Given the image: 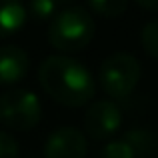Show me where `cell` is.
Here are the masks:
<instances>
[{"label":"cell","instance_id":"6da1fadb","mask_svg":"<svg viewBox=\"0 0 158 158\" xmlns=\"http://www.w3.org/2000/svg\"><path fill=\"white\" fill-rule=\"evenodd\" d=\"M38 82L54 102L78 108L92 100L96 92L90 70L70 56H48L38 66Z\"/></svg>","mask_w":158,"mask_h":158},{"label":"cell","instance_id":"4fadbf2b","mask_svg":"<svg viewBox=\"0 0 158 158\" xmlns=\"http://www.w3.org/2000/svg\"><path fill=\"white\" fill-rule=\"evenodd\" d=\"M140 42H142L144 52H146L148 56H152V58L158 60V18L150 20V22L142 28Z\"/></svg>","mask_w":158,"mask_h":158},{"label":"cell","instance_id":"5b68a950","mask_svg":"<svg viewBox=\"0 0 158 158\" xmlns=\"http://www.w3.org/2000/svg\"><path fill=\"white\" fill-rule=\"evenodd\" d=\"M122 126V112L114 100H98L84 112V132L94 140H108Z\"/></svg>","mask_w":158,"mask_h":158},{"label":"cell","instance_id":"8fae6325","mask_svg":"<svg viewBox=\"0 0 158 158\" xmlns=\"http://www.w3.org/2000/svg\"><path fill=\"white\" fill-rule=\"evenodd\" d=\"M88 6L102 18H118L128 8V0H88Z\"/></svg>","mask_w":158,"mask_h":158},{"label":"cell","instance_id":"30bf717a","mask_svg":"<svg viewBox=\"0 0 158 158\" xmlns=\"http://www.w3.org/2000/svg\"><path fill=\"white\" fill-rule=\"evenodd\" d=\"M124 138L132 144V148L136 150L138 156L150 154L156 146V136L150 130H146V128H132V130H128L124 134Z\"/></svg>","mask_w":158,"mask_h":158},{"label":"cell","instance_id":"3957f363","mask_svg":"<svg viewBox=\"0 0 158 158\" xmlns=\"http://www.w3.org/2000/svg\"><path fill=\"white\" fill-rule=\"evenodd\" d=\"M140 74V62L132 54L116 52L100 64L98 84L112 100H124L138 86Z\"/></svg>","mask_w":158,"mask_h":158},{"label":"cell","instance_id":"52a82bcc","mask_svg":"<svg viewBox=\"0 0 158 158\" xmlns=\"http://www.w3.org/2000/svg\"><path fill=\"white\" fill-rule=\"evenodd\" d=\"M30 70V58L18 46H0V84H16Z\"/></svg>","mask_w":158,"mask_h":158},{"label":"cell","instance_id":"277c9868","mask_svg":"<svg viewBox=\"0 0 158 158\" xmlns=\"http://www.w3.org/2000/svg\"><path fill=\"white\" fill-rule=\"evenodd\" d=\"M42 118V104L34 92L16 88L0 96V120L14 130H30Z\"/></svg>","mask_w":158,"mask_h":158},{"label":"cell","instance_id":"ba28073f","mask_svg":"<svg viewBox=\"0 0 158 158\" xmlns=\"http://www.w3.org/2000/svg\"><path fill=\"white\" fill-rule=\"evenodd\" d=\"M26 22V8L20 0H0V38L12 36Z\"/></svg>","mask_w":158,"mask_h":158},{"label":"cell","instance_id":"7c38bea8","mask_svg":"<svg viewBox=\"0 0 158 158\" xmlns=\"http://www.w3.org/2000/svg\"><path fill=\"white\" fill-rule=\"evenodd\" d=\"M102 158H136V150L132 148V144L128 142L126 138H118V140H110V142L104 144L100 152Z\"/></svg>","mask_w":158,"mask_h":158},{"label":"cell","instance_id":"7a4b0ae2","mask_svg":"<svg viewBox=\"0 0 158 158\" xmlns=\"http://www.w3.org/2000/svg\"><path fill=\"white\" fill-rule=\"evenodd\" d=\"M96 22L82 6H68L50 20L48 42L60 52L84 50L94 38Z\"/></svg>","mask_w":158,"mask_h":158},{"label":"cell","instance_id":"8992f818","mask_svg":"<svg viewBox=\"0 0 158 158\" xmlns=\"http://www.w3.org/2000/svg\"><path fill=\"white\" fill-rule=\"evenodd\" d=\"M86 152V136L72 126L56 128L44 144V158H84Z\"/></svg>","mask_w":158,"mask_h":158},{"label":"cell","instance_id":"5bb4252c","mask_svg":"<svg viewBox=\"0 0 158 158\" xmlns=\"http://www.w3.org/2000/svg\"><path fill=\"white\" fill-rule=\"evenodd\" d=\"M0 158H18V144L8 132H0Z\"/></svg>","mask_w":158,"mask_h":158},{"label":"cell","instance_id":"9c48e42d","mask_svg":"<svg viewBox=\"0 0 158 158\" xmlns=\"http://www.w3.org/2000/svg\"><path fill=\"white\" fill-rule=\"evenodd\" d=\"M74 0H30V14L36 20L54 18L58 12L72 6Z\"/></svg>","mask_w":158,"mask_h":158},{"label":"cell","instance_id":"9a60e30c","mask_svg":"<svg viewBox=\"0 0 158 158\" xmlns=\"http://www.w3.org/2000/svg\"><path fill=\"white\" fill-rule=\"evenodd\" d=\"M138 6H142L144 10H150V12H158V0H134Z\"/></svg>","mask_w":158,"mask_h":158}]
</instances>
